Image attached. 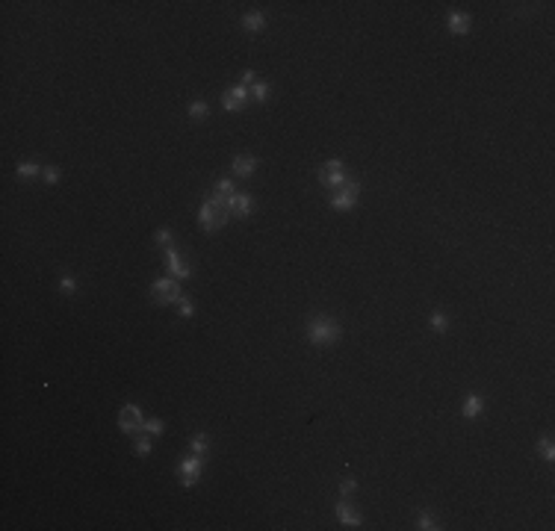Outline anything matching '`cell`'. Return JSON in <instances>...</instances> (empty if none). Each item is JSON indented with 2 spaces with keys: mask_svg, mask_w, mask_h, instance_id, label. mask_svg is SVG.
<instances>
[{
  "mask_svg": "<svg viewBox=\"0 0 555 531\" xmlns=\"http://www.w3.org/2000/svg\"><path fill=\"white\" fill-rule=\"evenodd\" d=\"M231 201L234 198H224V195H213V198L204 201V207H201V212H198L201 230L213 233V230L224 227L227 219H231Z\"/></svg>",
  "mask_w": 555,
  "mask_h": 531,
  "instance_id": "cell-1",
  "label": "cell"
},
{
  "mask_svg": "<svg viewBox=\"0 0 555 531\" xmlns=\"http://www.w3.org/2000/svg\"><path fill=\"white\" fill-rule=\"evenodd\" d=\"M340 325L328 316H313L307 322V340L313 342V345H334V342L340 340Z\"/></svg>",
  "mask_w": 555,
  "mask_h": 531,
  "instance_id": "cell-2",
  "label": "cell"
},
{
  "mask_svg": "<svg viewBox=\"0 0 555 531\" xmlns=\"http://www.w3.org/2000/svg\"><path fill=\"white\" fill-rule=\"evenodd\" d=\"M151 298L157 304H171V301H180L183 295H180V283L177 278H160V281L151 283Z\"/></svg>",
  "mask_w": 555,
  "mask_h": 531,
  "instance_id": "cell-3",
  "label": "cell"
},
{
  "mask_svg": "<svg viewBox=\"0 0 555 531\" xmlns=\"http://www.w3.org/2000/svg\"><path fill=\"white\" fill-rule=\"evenodd\" d=\"M118 428H121L124 434H133V431H142V428H145L142 410L136 404H124V407L118 410Z\"/></svg>",
  "mask_w": 555,
  "mask_h": 531,
  "instance_id": "cell-4",
  "label": "cell"
},
{
  "mask_svg": "<svg viewBox=\"0 0 555 531\" xmlns=\"http://www.w3.org/2000/svg\"><path fill=\"white\" fill-rule=\"evenodd\" d=\"M354 204H357V183H354V180H346V183L331 195V207H334V210H352Z\"/></svg>",
  "mask_w": 555,
  "mask_h": 531,
  "instance_id": "cell-5",
  "label": "cell"
},
{
  "mask_svg": "<svg viewBox=\"0 0 555 531\" xmlns=\"http://www.w3.org/2000/svg\"><path fill=\"white\" fill-rule=\"evenodd\" d=\"M319 180L325 183V186H334V189H340L349 177H346V165L340 163V160H331V163H325L322 168H319Z\"/></svg>",
  "mask_w": 555,
  "mask_h": 531,
  "instance_id": "cell-6",
  "label": "cell"
},
{
  "mask_svg": "<svg viewBox=\"0 0 555 531\" xmlns=\"http://www.w3.org/2000/svg\"><path fill=\"white\" fill-rule=\"evenodd\" d=\"M201 466H204V458H201V455H192V458L180 460L177 472H180V481H183V487H192V484L198 481V478H201Z\"/></svg>",
  "mask_w": 555,
  "mask_h": 531,
  "instance_id": "cell-7",
  "label": "cell"
},
{
  "mask_svg": "<svg viewBox=\"0 0 555 531\" xmlns=\"http://www.w3.org/2000/svg\"><path fill=\"white\" fill-rule=\"evenodd\" d=\"M248 101V89L245 86H236V89H227V92L222 94V106L227 109V112H236V109H242Z\"/></svg>",
  "mask_w": 555,
  "mask_h": 531,
  "instance_id": "cell-8",
  "label": "cell"
},
{
  "mask_svg": "<svg viewBox=\"0 0 555 531\" xmlns=\"http://www.w3.org/2000/svg\"><path fill=\"white\" fill-rule=\"evenodd\" d=\"M165 263H168V271H171V278H189V274H192V269H189L186 263H183V257L177 254L175 248H165Z\"/></svg>",
  "mask_w": 555,
  "mask_h": 531,
  "instance_id": "cell-9",
  "label": "cell"
},
{
  "mask_svg": "<svg viewBox=\"0 0 555 531\" xmlns=\"http://www.w3.org/2000/svg\"><path fill=\"white\" fill-rule=\"evenodd\" d=\"M337 517H340V522L342 525H349V528H357V525H360V517H357L346 502H337Z\"/></svg>",
  "mask_w": 555,
  "mask_h": 531,
  "instance_id": "cell-10",
  "label": "cell"
},
{
  "mask_svg": "<svg viewBox=\"0 0 555 531\" xmlns=\"http://www.w3.org/2000/svg\"><path fill=\"white\" fill-rule=\"evenodd\" d=\"M449 30H452L455 35L470 33V15H464V12H455V15L449 18Z\"/></svg>",
  "mask_w": 555,
  "mask_h": 531,
  "instance_id": "cell-11",
  "label": "cell"
},
{
  "mask_svg": "<svg viewBox=\"0 0 555 531\" xmlns=\"http://www.w3.org/2000/svg\"><path fill=\"white\" fill-rule=\"evenodd\" d=\"M254 168H257V160H254V156H236V160H234L236 177H248Z\"/></svg>",
  "mask_w": 555,
  "mask_h": 531,
  "instance_id": "cell-12",
  "label": "cell"
},
{
  "mask_svg": "<svg viewBox=\"0 0 555 531\" xmlns=\"http://www.w3.org/2000/svg\"><path fill=\"white\" fill-rule=\"evenodd\" d=\"M231 212L239 215V219H245L248 212H251V198H248V195H234V201H231Z\"/></svg>",
  "mask_w": 555,
  "mask_h": 531,
  "instance_id": "cell-13",
  "label": "cell"
},
{
  "mask_svg": "<svg viewBox=\"0 0 555 531\" xmlns=\"http://www.w3.org/2000/svg\"><path fill=\"white\" fill-rule=\"evenodd\" d=\"M242 24H245V30H248V33H260V30L266 27V18H263L260 12H248L245 18H242Z\"/></svg>",
  "mask_w": 555,
  "mask_h": 531,
  "instance_id": "cell-14",
  "label": "cell"
},
{
  "mask_svg": "<svg viewBox=\"0 0 555 531\" xmlns=\"http://www.w3.org/2000/svg\"><path fill=\"white\" fill-rule=\"evenodd\" d=\"M482 396H470V399L464 401V416H467V419H472V416H479V413H482Z\"/></svg>",
  "mask_w": 555,
  "mask_h": 531,
  "instance_id": "cell-15",
  "label": "cell"
},
{
  "mask_svg": "<svg viewBox=\"0 0 555 531\" xmlns=\"http://www.w3.org/2000/svg\"><path fill=\"white\" fill-rule=\"evenodd\" d=\"M15 171H18V177H24V180H30V177L42 174V171H45V168H39V165H35V163H21V165H18V168H15Z\"/></svg>",
  "mask_w": 555,
  "mask_h": 531,
  "instance_id": "cell-16",
  "label": "cell"
},
{
  "mask_svg": "<svg viewBox=\"0 0 555 531\" xmlns=\"http://www.w3.org/2000/svg\"><path fill=\"white\" fill-rule=\"evenodd\" d=\"M133 451H139L142 458H145V455L151 451V440H148L145 434H136V440H133Z\"/></svg>",
  "mask_w": 555,
  "mask_h": 531,
  "instance_id": "cell-17",
  "label": "cell"
},
{
  "mask_svg": "<svg viewBox=\"0 0 555 531\" xmlns=\"http://www.w3.org/2000/svg\"><path fill=\"white\" fill-rule=\"evenodd\" d=\"M189 446H192V451H195V455H204V451H207V446H210V440H207V434H195Z\"/></svg>",
  "mask_w": 555,
  "mask_h": 531,
  "instance_id": "cell-18",
  "label": "cell"
},
{
  "mask_svg": "<svg viewBox=\"0 0 555 531\" xmlns=\"http://www.w3.org/2000/svg\"><path fill=\"white\" fill-rule=\"evenodd\" d=\"M157 245L160 248H175V236H171V230H157Z\"/></svg>",
  "mask_w": 555,
  "mask_h": 531,
  "instance_id": "cell-19",
  "label": "cell"
},
{
  "mask_svg": "<svg viewBox=\"0 0 555 531\" xmlns=\"http://www.w3.org/2000/svg\"><path fill=\"white\" fill-rule=\"evenodd\" d=\"M538 448H541L543 460H552L555 458V446H552V440H549V437H543L541 443H538Z\"/></svg>",
  "mask_w": 555,
  "mask_h": 531,
  "instance_id": "cell-20",
  "label": "cell"
},
{
  "mask_svg": "<svg viewBox=\"0 0 555 531\" xmlns=\"http://www.w3.org/2000/svg\"><path fill=\"white\" fill-rule=\"evenodd\" d=\"M216 195H224V198H234V195H236L234 180H219V186H216Z\"/></svg>",
  "mask_w": 555,
  "mask_h": 531,
  "instance_id": "cell-21",
  "label": "cell"
},
{
  "mask_svg": "<svg viewBox=\"0 0 555 531\" xmlns=\"http://www.w3.org/2000/svg\"><path fill=\"white\" fill-rule=\"evenodd\" d=\"M207 112H210V106L204 104V101H195V104L189 106V115H192V118H204Z\"/></svg>",
  "mask_w": 555,
  "mask_h": 531,
  "instance_id": "cell-22",
  "label": "cell"
},
{
  "mask_svg": "<svg viewBox=\"0 0 555 531\" xmlns=\"http://www.w3.org/2000/svg\"><path fill=\"white\" fill-rule=\"evenodd\" d=\"M251 94H254V101H266V94H269V86L266 83H254V89H251Z\"/></svg>",
  "mask_w": 555,
  "mask_h": 531,
  "instance_id": "cell-23",
  "label": "cell"
},
{
  "mask_svg": "<svg viewBox=\"0 0 555 531\" xmlns=\"http://www.w3.org/2000/svg\"><path fill=\"white\" fill-rule=\"evenodd\" d=\"M177 310H180V316H183V319L195 316V310H192V301H189V298H180V301H177Z\"/></svg>",
  "mask_w": 555,
  "mask_h": 531,
  "instance_id": "cell-24",
  "label": "cell"
},
{
  "mask_svg": "<svg viewBox=\"0 0 555 531\" xmlns=\"http://www.w3.org/2000/svg\"><path fill=\"white\" fill-rule=\"evenodd\" d=\"M142 431H148V434H154V437H157V434H163V422H160V419H148Z\"/></svg>",
  "mask_w": 555,
  "mask_h": 531,
  "instance_id": "cell-25",
  "label": "cell"
},
{
  "mask_svg": "<svg viewBox=\"0 0 555 531\" xmlns=\"http://www.w3.org/2000/svg\"><path fill=\"white\" fill-rule=\"evenodd\" d=\"M59 289H62L65 295H74V292H77V283H74V278H62V281H59Z\"/></svg>",
  "mask_w": 555,
  "mask_h": 531,
  "instance_id": "cell-26",
  "label": "cell"
},
{
  "mask_svg": "<svg viewBox=\"0 0 555 531\" xmlns=\"http://www.w3.org/2000/svg\"><path fill=\"white\" fill-rule=\"evenodd\" d=\"M446 325H449V322H446V316H443V313L437 310L434 316H431V328H434V330H446Z\"/></svg>",
  "mask_w": 555,
  "mask_h": 531,
  "instance_id": "cell-27",
  "label": "cell"
},
{
  "mask_svg": "<svg viewBox=\"0 0 555 531\" xmlns=\"http://www.w3.org/2000/svg\"><path fill=\"white\" fill-rule=\"evenodd\" d=\"M416 522H419V528H425V531L437 528V525H434V517H431V514H419V519H416Z\"/></svg>",
  "mask_w": 555,
  "mask_h": 531,
  "instance_id": "cell-28",
  "label": "cell"
},
{
  "mask_svg": "<svg viewBox=\"0 0 555 531\" xmlns=\"http://www.w3.org/2000/svg\"><path fill=\"white\" fill-rule=\"evenodd\" d=\"M42 174H45V180H47V183H56V180H59V168H56V165H47V168L42 171Z\"/></svg>",
  "mask_w": 555,
  "mask_h": 531,
  "instance_id": "cell-29",
  "label": "cell"
},
{
  "mask_svg": "<svg viewBox=\"0 0 555 531\" xmlns=\"http://www.w3.org/2000/svg\"><path fill=\"white\" fill-rule=\"evenodd\" d=\"M354 478H342V484H340V490H342V496H349V493H354Z\"/></svg>",
  "mask_w": 555,
  "mask_h": 531,
  "instance_id": "cell-30",
  "label": "cell"
},
{
  "mask_svg": "<svg viewBox=\"0 0 555 531\" xmlns=\"http://www.w3.org/2000/svg\"><path fill=\"white\" fill-rule=\"evenodd\" d=\"M239 80H242V86H251V83H254V71H242Z\"/></svg>",
  "mask_w": 555,
  "mask_h": 531,
  "instance_id": "cell-31",
  "label": "cell"
}]
</instances>
